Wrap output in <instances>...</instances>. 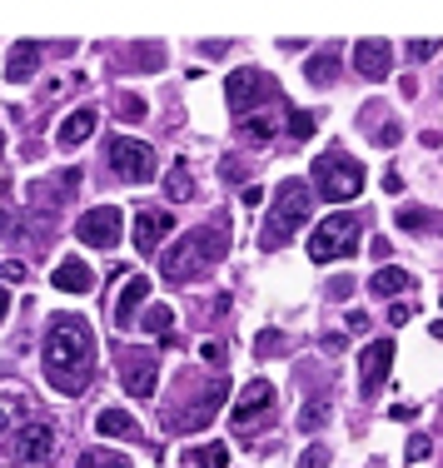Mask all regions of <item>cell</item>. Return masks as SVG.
<instances>
[{
  "instance_id": "cell-1",
  "label": "cell",
  "mask_w": 443,
  "mask_h": 468,
  "mask_svg": "<svg viewBox=\"0 0 443 468\" xmlns=\"http://www.w3.org/2000/svg\"><path fill=\"white\" fill-rule=\"evenodd\" d=\"M95 329L80 314H55L46 329V378L60 394H85L95 378Z\"/></svg>"
},
{
  "instance_id": "cell-2",
  "label": "cell",
  "mask_w": 443,
  "mask_h": 468,
  "mask_svg": "<svg viewBox=\"0 0 443 468\" xmlns=\"http://www.w3.org/2000/svg\"><path fill=\"white\" fill-rule=\"evenodd\" d=\"M225 250H229V219L219 215L209 229H190V234H185V239L160 260V270H164V280L185 284L195 270H205V264H219V260H225Z\"/></svg>"
},
{
  "instance_id": "cell-3",
  "label": "cell",
  "mask_w": 443,
  "mask_h": 468,
  "mask_svg": "<svg viewBox=\"0 0 443 468\" xmlns=\"http://www.w3.org/2000/svg\"><path fill=\"white\" fill-rule=\"evenodd\" d=\"M309 215H314V189L304 180H284L280 199H274V209H269V225L259 234V250H284V244L309 225Z\"/></svg>"
},
{
  "instance_id": "cell-4",
  "label": "cell",
  "mask_w": 443,
  "mask_h": 468,
  "mask_svg": "<svg viewBox=\"0 0 443 468\" xmlns=\"http://www.w3.org/2000/svg\"><path fill=\"white\" fill-rule=\"evenodd\" d=\"M314 189H319V199L344 205V199H353L364 189V165L344 150H324L314 160Z\"/></svg>"
},
{
  "instance_id": "cell-5",
  "label": "cell",
  "mask_w": 443,
  "mask_h": 468,
  "mask_svg": "<svg viewBox=\"0 0 443 468\" xmlns=\"http://www.w3.org/2000/svg\"><path fill=\"white\" fill-rule=\"evenodd\" d=\"M225 95H229V105H235V120H245V115H259L264 105H274V100H284L280 90V80H269L264 70H235L225 80Z\"/></svg>"
},
{
  "instance_id": "cell-6",
  "label": "cell",
  "mask_w": 443,
  "mask_h": 468,
  "mask_svg": "<svg viewBox=\"0 0 443 468\" xmlns=\"http://www.w3.org/2000/svg\"><path fill=\"white\" fill-rule=\"evenodd\" d=\"M353 250H359V219H353V215H329L324 225L309 234V260H314V264L349 260Z\"/></svg>"
},
{
  "instance_id": "cell-7",
  "label": "cell",
  "mask_w": 443,
  "mask_h": 468,
  "mask_svg": "<svg viewBox=\"0 0 443 468\" xmlns=\"http://www.w3.org/2000/svg\"><path fill=\"white\" fill-rule=\"evenodd\" d=\"M110 170H115L120 180H130V185H145V180H154V150L145 140L115 135L110 140Z\"/></svg>"
},
{
  "instance_id": "cell-8",
  "label": "cell",
  "mask_w": 443,
  "mask_h": 468,
  "mask_svg": "<svg viewBox=\"0 0 443 468\" xmlns=\"http://www.w3.org/2000/svg\"><path fill=\"white\" fill-rule=\"evenodd\" d=\"M120 229H125V219H120L115 205H95L80 215V225H75V234H80V244H90V250H115L120 244Z\"/></svg>"
},
{
  "instance_id": "cell-9",
  "label": "cell",
  "mask_w": 443,
  "mask_h": 468,
  "mask_svg": "<svg viewBox=\"0 0 443 468\" xmlns=\"http://www.w3.org/2000/svg\"><path fill=\"white\" fill-rule=\"evenodd\" d=\"M120 388H130L135 399H150L160 388V359L150 349H130L120 354Z\"/></svg>"
},
{
  "instance_id": "cell-10",
  "label": "cell",
  "mask_w": 443,
  "mask_h": 468,
  "mask_svg": "<svg viewBox=\"0 0 443 468\" xmlns=\"http://www.w3.org/2000/svg\"><path fill=\"white\" fill-rule=\"evenodd\" d=\"M389 369H394V344L389 339H374L369 349L359 354V394L374 399L384 388V378H389Z\"/></svg>"
},
{
  "instance_id": "cell-11",
  "label": "cell",
  "mask_w": 443,
  "mask_h": 468,
  "mask_svg": "<svg viewBox=\"0 0 443 468\" xmlns=\"http://www.w3.org/2000/svg\"><path fill=\"white\" fill-rule=\"evenodd\" d=\"M274 409V384L269 378H254V384L239 388V399H235V414H229V423L235 429H254L264 414Z\"/></svg>"
},
{
  "instance_id": "cell-12",
  "label": "cell",
  "mask_w": 443,
  "mask_h": 468,
  "mask_svg": "<svg viewBox=\"0 0 443 468\" xmlns=\"http://www.w3.org/2000/svg\"><path fill=\"white\" fill-rule=\"evenodd\" d=\"M50 453H55V429L40 419H30L26 429L16 433V459L26 468H36V463H50Z\"/></svg>"
},
{
  "instance_id": "cell-13",
  "label": "cell",
  "mask_w": 443,
  "mask_h": 468,
  "mask_svg": "<svg viewBox=\"0 0 443 468\" xmlns=\"http://www.w3.org/2000/svg\"><path fill=\"white\" fill-rule=\"evenodd\" d=\"M353 70L364 75V80H389V70H394V46L389 40H359V46H353Z\"/></svg>"
},
{
  "instance_id": "cell-14",
  "label": "cell",
  "mask_w": 443,
  "mask_h": 468,
  "mask_svg": "<svg viewBox=\"0 0 443 468\" xmlns=\"http://www.w3.org/2000/svg\"><path fill=\"white\" fill-rule=\"evenodd\" d=\"M170 229H174V215H170V209H140V215H135V250H140V254H154Z\"/></svg>"
},
{
  "instance_id": "cell-15",
  "label": "cell",
  "mask_w": 443,
  "mask_h": 468,
  "mask_svg": "<svg viewBox=\"0 0 443 468\" xmlns=\"http://www.w3.org/2000/svg\"><path fill=\"white\" fill-rule=\"evenodd\" d=\"M145 299H150V280H145V274H130L125 289L115 294V309H110V314H115V329H130V324H135Z\"/></svg>"
},
{
  "instance_id": "cell-16",
  "label": "cell",
  "mask_w": 443,
  "mask_h": 468,
  "mask_svg": "<svg viewBox=\"0 0 443 468\" xmlns=\"http://www.w3.org/2000/svg\"><path fill=\"white\" fill-rule=\"evenodd\" d=\"M50 284L60 289V294H90V289H95V270L80 260V254H70V260H60V264H55Z\"/></svg>"
},
{
  "instance_id": "cell-17",
  "label": "cell",
  "mask_w": 443,
  "mask_h": 468,
  "mask_svg": "<svg viewBox=\"0 0 443 468\" xmlns=\"http://www.w3.org/2000/svg\"><path fill=\"white\" fill-rule=\"evenodd\" d=\"M36 70H40V46H36V40H16L10 55H5V80L10 85H26Z\"/></svg>"
},
{
  "instance_id": "cell-18",
  "label": "cell",
  "mask_w": 443,
  "mask_h": 468,
  "mask_svg": "<svg viewBox=\"0 0 443 468\" xmlns=\"http://www.w3.org/2000/svg\"><path fill=\"white\" fill-rule=\"evenodd\" d=\"M225 394H229V384H225V378H219V384H209L205 394H199L195 404L185 409V419H180V423H185V429H205V423L215 419V409L225 404Z\"/></svg>"
},
{
  "instance_id": "cell-19",
  "label": "cell",
  "mask_w": 443,
  "mask_h": 468,
  "mask_svg": "<svg viewBox=\"0 0 443 468\" xmlns=\"http://www.w3.org/2000/svg\"><path fill=\"white\" fill-rule=\"evenodd\" d=\"M95 125H100L95 110H70V115H65V125L55 130V140H60V150H75V144H85V140L95 135Z\"/></svg>"
},
{
  "instance_id": "cell-20",
  "label": "cell",
  "mask_w": 443,
  "mask_h": 468,
  "mask_svg": "<svg viewBox=\"0 0 443 468\" xmlns=\"http://www.w3.org/2000/svg\"><path fill=\"white\" fill-rule=\"evenodd\" d=\"M304 75H309V85H319V90H329V85L339 80V50L334 46H324L314 55V60L304 65Z\"/></svg>"
},
{
  "instance_id": "cell-21",
  "label": "cell",
  "mask_w": 443,
  "mask_h": 468,
  "mask_svg": "<svg viewBox=\"0 0 443 468\" xmlns=\"http://www.w3.org/2000/svg\"><path fill=\"white\" fill-rule=\"evenodd\" d=\"M274 130H280V110H259V115H245V120H239V135L254 140V144H269Z\"/></svg>"
},
{
  "instance_id": "cell-22",
  "label": "cell",
  "mask_w": 443,
  "mask_h": 468,
  "mask_svg": "<svg viewBox=\"0 0 443 468\" xmlns=\"http://www.w3.org/2000/svg\"><path fill=\"white\" fill-rule=\"evenodd\" d=\"M95 429L105 433V439H140V423L130 414H120V409H100Z\"/></svg>"
},
{
  "instance_id": "cell-23",
  "label": "cell",
  "mask_w": 443,
  "mask_h": 468,
  "mask_svg": "<svg viewBox=\"0 0 443 468\" xmlns=\"http://www.w3.org/2000/svg\"><path fill=\"white\" fill-rule=\"evenodd\" d=\"M145 334H160V339H170V329H174V309L170 304H154V309H145V314L135 319Z\"/></svg>"
},
{
  "instance_id": "cell-24",
  "label": "cell",
  "mask_w": 443,
  "mask_h": 468,
  "mask_svg": "<svg viewBox=\"0 0 443 468\" xmlns=\"http://www.w3.org/2000/svg\"><path fill=\"white\" fill-rule=\"evenodd\" d=\"M408 284H414V280H408V270H379V274L369 280V289H374L379 299H389V294H398V289H408Z\"/></svg>"
},
{
  "instance_id": "cell-25",
  "label": "cell",
  "mask_w": 443,
  "mask_h": 468,
  "mask_svg": "<svg viewBox=\"0 0 443 468\" xmlns=\"http://www.w3.org/2000/svg\"><path fill=\"white\" fill-rule=\"evenodd\" d=\"M398 229L428 234V229H438V215H434V209H398Z\"/></svg>"
},
{
  "instance_id": "cell-26",
  "label": "cell",
  "mask_w": 443,
  "mask_h": 468,
  "mask_svg": "<svg viewBox=\"0 0 443 468\" xmlns=\"http://www.w3.org/2000/svg\"><path fill=\"white\" fill-rule=\"evenodd\" d=\"M75 468H130V459L125 453H110V449H85L75 459Z\"/></svg>"
},
{
  "instance_id": "cell-27",
  "label": "cell",
  "mask_w": 443,
  "mask_h": 468,
  "mask_svg": "<svg viewBox=\"0 0 443 468\" xmlns=\"http://www.w3.org/2000/svg\"><path fill=\"white\" fill-rule=\"evenodd\" d=\"M164 189H170V199H190V195H195V175H190V165H174V170L164 175Z\"/></svg>"
},
{
  "instance_id": "cell-28",
  "label": "cell",
  "mask_w": 443,
  "mask_h": 468,
  "mask_svg": "<svg viewBox=\"0 0 443 468\" xmlns=\"http://www.w3.org/2000/svg\"><path fill=\"white\" fill-rule=\"evenodd\" d=\"M190 463L195 468H225L229 449H225V443H205V449H190Z\"/></svg>"
},
{
  "instance_id": "cell-29",
  "label": "cell",
  "mask_w": 443,
  "mask_h": 468,
  "mask_svg": "<svg viewBox=\"0 0 443 468\" xmlns=\"http://www.w3.org/2000/svg\"><path fill=\"white\" fill-rule=\"evenodd\" d=\"M284 130H290V140H309L314 135V115H309V110H284Z\"/></svg>"
},
{
  "instance_id": "cell-30",
  "label": "cell",
  "mask_w": 443,
  "mask_h": 468,
  "mask_svg": "<svg viewBox=\"0 0 443 468\" xmlns=\"http://www.w3.org/2000/svg\"><path fill=\"white\" fill-rule=\"evenodd\" d=\"M324 419H329V409L319 404V399H309V404H304V414H299V429H304V433H314Z\"/></svg>"
},
{
  "instance_id": "cell-31",
  "label": "cell",
  "mask_w": 443,
  "mask_h": 468,
  "mask_svg": "<svg viewBox=\"0 0 443 468\" xmlns=\"http://www.w3.org/2000/svg\"><path fill=\"white\" fill-rule=\"evenodd\" d=\"M438 40H408V60H434Z\"/></svg>"
},
{
  "instance_id": "cell-32",
  "label": "cell",
  "mask_w": 443,
  "mask_h": 468,
  "mask_svg": "<svg viewBox=\"0 0 443 468\" xmlns=\"http://www.w3.org/2000/svg\"><path fill=\"white\" fill-rule=\"evenodd\" d=\"M120 115H125V120H145L150 110H145V100H140V95H125V100H120Z\"/></svg>"
},
{
  "instance_id": "cell-33",
  "label": "cell",
  "mask_w": 443,
  "mask_h": 468,
  "mask_svg": "<svg viewBox=\"0 0 443 468\" xmlns=\"http://www.w3.org/2000/svg\"><path fill=\"white\" fill-rule=\"evenodd\" d=\"M428 449H434V443H428V433H414V439H408V463L428 459Z\"/></svg>"
},
{
  "instance_id": "cell-34",
  "label": "cell",
  "mask_w": 443,
  "mask_h": 468,
  "mask_svg": "<svg viewBox=\"0 0 443 468\" xmlns=\"http://www.w3.org/2000/svg\"><path fill=\"white\" fill-rule=\"evenodd\" d=\"M254 354H259V359H274V354H280V334L264 329V334H259V349H254Z\"/></svg>"
},
{
  "instance_id": "cell-35",
  "label": "cell",
  "mask_w": 443,
  "mask_h": 468,
  "mask_svg": "<svg viewBox=\"0 0 443 468\" xmlns=\"http://www.w3.org/2000/svg\"><path fill=\"white\" fill-rule=\"evenodd\" d=\"M0 280H5V284H20V280H26V264H20V260H5V264H0Z\"/></svg>"
},
{
  "instance_id": "cell-36",
  "label": "cell",
  "mask_w": 443,
  "mask_h": 468,
  "mask_svg": "<svg viewBox=\"0 0 443 468\" xmlns=\"http://www.w3.org/2000/svg\"><path fill=\"white\" fill-rule=\"evenodd\" d=\"M329 463V449H309L304 459H299V468H324Z\"/></svg>"
},
{
  "instance_id": "cell-37",
  "label": "cell",
  "mask_w": 443,
  "mask_h": 468,
  "mask_svg": "<svg viewBox=\"0 0 443 468\" xmlns=\"http://www.w3.org/2000/svg\"><path fill=\"white\" fill-rule=\"evenodd\" d=\"M408 319H414V309H408V304H394L389 309V324H408Z\"/></svg>"
},
{
  "instance_id": "cell-38",
  "label": "cell",
  "mask_w": 443,
  "mask_h": 468,
  "mask_svg": "<svg viewBox=\"0 0 443 468\" xmlns=\"http://www.w3.org/2000/svg\"><path fill=\"white\" fill-rule=\"evenodd\" d=\"M205 359L219 369V364H225V344H205Z\"/></svg>"
},
{
  "instance_id": "cell-39",
  "label": "cell",
  "mask_w": 443,
  "mask_h": 468,
  "mask_svg": "<svg viewBox=\"0 0 443 468\" xmlns=\"http://www.w3.org/2000/svg\"><path fill=\"white\" fill-rule=\"evenodd\" d=\"M349 329L364 334V329H369V314H364V309H349Z\"/></svg>"
},
{
  "instance_id": "cell-40",
  "label": "cell",
  "mask_w": 443,
  "mask_h": 468,
  "mask_svg": "<svg viewBox=\"0 0 443 468\" xmlns=\"http://www.w3.org/2000/svg\"><path fill=\"white\" fill-rule=\"evenodd\" d=\"M239 199H245V205L254 209V205H264V189H259V185H249V189H245V195H239Z\"/></svg>"
},
{
  "instance_id": "cell-41",
  "label": "cell",
  "mask_w": 443,
  "mask_h": 468,
  "mask_svg": "<svg viewBox=\"0 0 443 468\" xmlns=\"http://www.w3.org/2000/svg\"><path fill=\"white\" fill-rule=\"evenodd\" d=\"M374 140H379V144H394V140H398V125H384V130H379V135H374Z\"/></svg>"
},
{
  "instance_id": "cell-42",
  "label": "cell",
  "mask_w": 443,
  "mask_h": 468,
  "mask_svg": "<svg viewBox=\"0 0 443 468\" xmlns=\"http://www.w3.org/2000/svg\"><path fill=\"white\" fill-rule=\"evenodd\" d=\"M5 314H10V289L0 284V319H5Z\"/></svg>"
},
{
  "instance_id": "cell-43",
  "label": "cell",
  "mask_w": 443,
  "mask_h": 468,
  "mask_svg": "<svg viewBox=\"0 0 443 468\" xmlns=\"http://www.w3.org/2000/svg\"><path fill=\"white\" fill-rule=\"evenodd\" d=\"M5 225H10V219H5V209H0V234H5Z\"/></svg>"
},
{
  "instance_id": "cell-44",
  "label": "cell",
  "mask_w": 443,
  "mask_h": 468,
  "mask_svg": "<svg viewBox=\"0 0 443 468\" xmlns=\"http://www.w3.org/2000/svg\"><path fill=\"white\" fill-rule=\"evenodd\" d=\"M0 433H5V409H0Z\"/></svg>"
},
{
  "instance_id": "cell-45",
  "label": "cell",
  "mask_w": 443,
  "mask_h": 468,
  "mask_svg": "<svg viewBox=\"0 0 443 468\" xmlns=\"http://www.w3.org/2000/svg\"><path fill=\"white\" fill-rule=\"evenodd\" d=\"M0 150H5V135H0Z\"/></svg>"
}]
</instances>
